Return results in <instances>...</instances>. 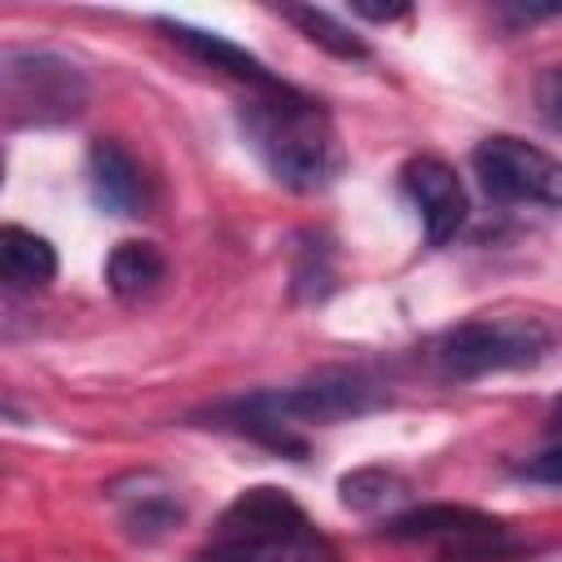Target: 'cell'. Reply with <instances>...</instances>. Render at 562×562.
Instances as JSON below:
<instances>
[{
    "instance_id": "cell-1",
    "label": "cell",
    "mask_w": 562,
    "mask_h": 562,
    "mask_svg": "<svg viewBox=\"0 0 562 562\" xmlns=\"http://www.w3.org/2000/svg\"><path fill=\"white\" fill-rule=\"evenodd\" d=\"M386 404H391V391L364 369H321L290 386H263V391L224 400L206 413V426L237 430L299 461L307 452L312 426H338Z\"/></svg>"
},
{
    "instance_id": "cell-2",
    "label": "cell",
    "mask_w": 562,
    "mask_h": 562,
    "mask_svg": "<svg viewBox=\"0 0 562 562\" xmlns=\"http://www.w3.org/2000/svg\"><path fill=\"white\" fill-rule=\"evenodd\" d=\"M237 127L263 171L290 193H321L342 171V145L329 110L290 83L250 92L237 105Z\"/></svg>"
},
{
    "instance_id": "cell-3",
    "label": "cell",
    "mask_w": 562,
    "mask_h": 562,
    "mask_svg": "<svg viewBox=\"0 0 562 562\" xmlns=\"http://www.w3.org/2000/svg\"><path fill=\"white\" fill-rule=\"evenodd\" d=\"M193 562H338V549L285 487L255 483L220 509Z\"/></svg>"
},
{
    "instance_id": "cell-4",
    "label": "cell",
    "mask_w": 562,
    "mask_h": 562,
    "mask_svg": "<svg viewBox=\"0 0 562 562\" xmlns=\"http://www.w3.org/2000/svg\"><path fill=\"white\" fill-rule=\"evenodd\" d=\"M382 536L395 544H417L435 562H522L531 544L514 522L483 514L474 505H413L382 522Z\"/></svg>"
},
{
    "instance_id": "cell-5",
    "label": "cell",
    "mask_w": 562,
    "mask_h": 562,
    "mask_svg": "<svg viewBox=\"0 0 562 562\" xmlns=\"http://www.w3.org/2000/svg\"><path fill=\"white\" fill-rule=\"evenodd\" d=\"M88 75L53 48L0 53V110L4 127H61L88 110Z\"/></svg>"
},
{
    "instance_id": "cell-6",
    "label": "cell",
    "mask_w": 562,
    "mask_h": 562,
    "mask_svg": "<svg viewBox=\"0 0 562 562\" xmlns=\"http://www.w3.org/2000/svg\"><path fill=\"white\" fill-rule=\"evenodd\" d=\"M549 347L553 329L540 316H470L435 342V364L452 382H474L487 373L531 369Z\"/></svg>"
},
{
    "instance_id": "cell-7",
    "label": "cell",
    "mask_w": 562,
    "mask_h": 562,
    "mask_svg": "<svg viewBox=\"0 0 562 562\" xmlns=\"http://www.w3.org/2000/svg\"><path fill=\"white\" fill-rule=\"evenodd\" d=\"M470 171L501 206H562V158L522 136H483L470 149Z\"/></svg>"
},
{
    "instance_id": "cell-8",
    "label": "cell",
    "mask_w": 562,
    "mask_h": 562,
    "mask_svg": "<svg viewBox=\"0 0 562 562\" xmlns=\"http://www.w3.org/2000/svg\"><path fill=\"white\" fill-rule=\"evenodd\" d=\"M400 189L404 198L413 202L417 220H422V233H426V246H448L465 215H470V198H465V184L461 176L435 158V154H413L404 167H400Z\"/></svg>"
},
{
    "instance_id": "cell-9",
    "label": "cell",
    "mask_w": 562,
    "mask_h": 562,
    "mask_svg": "<svg viewBox=\"0 0 562 562\" xmlns=\"http://www.w3.org/2000/svg\"><path fill=\"white\" fill-rule=\"evenodd\" d=\"M83 176H88V193H92V202H97L105 215L136 220V215L149 211V184H145V171H140V162H136L114 136H97V140L88 145Z\"/></svg>"
},
{
    "instance_id": "cell-10",
    "label": "cell",
    "mask_w": 562,
    "mask_h": 562,
    "mask_svg": "<svg viewBox=\"0 0 562 562\" xmlns=\"http://www.w3.org/2000/svg\"><path fill=\"white\" fill-rule=\"evenodd\" d=\"M110 501L119 509L123 531L140 544H158L162 536H171V527L184 522V501L158 474H127L110 483Z\"/></svg>"
},
{
    "instance_id": "cell-11",
    "label": "cell",
    "mask_w": 562,
    "mask_h": 562,
    "mask_svg": "<svg viewBox=\"0 0 562 562\" xmlns=\"http://www.w3.org/2000/svg\"><path fill=\"white\" fill-rule=\"evenodd\" d=\"M158 31H162L176 48H184L193 61H202V66H211V70L237 79V83H246L250 92H268V88H281V83H285V79H277L250 48L233 44V40L220 35V31H202V26H189V22H176V18H158Z\"/></svg>"
},
{
    "instance_id": "cell-12",
    "label": "cell",
    "mask_w": 562,
    "mask_h": 562,
    "mask_svg": "<svg viewBox=\"0 0 562 562\" xmlns=\"http://www.w3.org/2000/svg\"><path fill=\"white\" fill-rule=\"evenodd\" d=\"M57 277V250L48 237L22 228V224H4L0 228V281L13 294H35Z\"/></svg>"
},
{
    "instance_id": "cell-13",
    "label": "cell",
    "mask_w": 562,
    "mask_h": 562,
    "mask_svg": "<svg viewBox=\"0 0 562 562\" xmlns=\"http://www.w3.org/2000/svg\"><path fill=\"white\" fill-rule=\"evenodd\" d=\"M162 277H167V259H162V250L154 241H136V237L119 241L110 250V259H105V285L123 303L149 299L162 285Z\"/></svg>"
},
{
    "instance_id": "cell-14",
    "label": "cell",
    "mask_w": 562,
    "mask_h": 562,
    "mask_svg": "<svg viewBox=\"0 0 562 562\" xmlns=\"http://www.w3.org/2000/svg\"><path fill=\"white\" fill-rule=\"evenodd\" d=\"M281 18L294 22V26H299L316 48H325L329 57H338V61H369V44H364L351 26H342L334 13L316 9V4H281Z\"/></svg>"
},
{
    "instance_id": "cell-15",
    "label": "cell",
    "mask_w": 562,
    "mask_h": 562,
    "mask_svg": "<svg viewBox=\"0 0 562 562\" xmlns=\"http://www.w3.org/2000/svg\"><path fill=\"white\" fill-rule=\"evenodd\" d=\"M408 479L386 470V465H364V470H351L338 479V496L347 509L356 514H382V509H395L400 501H408Z\"/></svg>"
},
{
    "instance_id": "cell-16",
    "label": "cell",
    "mask_w": 562,
    "mask_h": 562,
    "mask_svg": "<svg viewBox=\"0 0 562 562\" xmlns=\"http://www.w3.org/2000/svg\"><path fill=\"white\" fill-rule=\"evenodd\" d=\"M290 285H294V299L303 303H321L329 290H334V268H329V246L321 237H303L299 255H294V272H290Z\"/></svg>"
},
{
    "instance_id": "cell-17",
    "label": "cell",
    "mask_w": 562,
    "mask_h": 562,
    "mask_svg": "<svg viewBox=\"0 0 562 562\" xmlns=\"http://www.w3.org/2000/svg\"><path fill=\"white\" fill-rule=\"evenodd\" d=\"M536 110L553 132H562V66H549L536 79Z\"/></svg>"
},
{
    "instance_id": "cell-18",
    "label": "cell",
    "mask_w": 562,
    "mask_h": 562,
    "mask_svg": "<svg viewBox=\"0 0 562 562\" xmlns=\"http://www.w3.org/2000/svg\"><path fill=\"white\" fill-rule=\"evenodd\" d=\"M518 479L544 483V487H562V443L549 448V452H540V457H531V461H522L518 465Z\"/></svg>"
},
{
    "instance_id": "cell-19",
    "label": "cell",
    "mask_w": 562,
    "mask_h": 562,
    "mask_svg": "<svg viewBox=\"0 0 562 562\" xmlns=\"http://www.w3.org/2000/svg\"><path fill=\"white\" fill-rule=\"evenodd\" d=\"M351 13H356V18H369V22H395V18L408 13V4H386V9H382V4H360V0H356Z\"/></svg>"
},
{
    "instance_id": "cell-20",
    "label": "cell",
    "mask_w": 562,
    "mask_h": 562,
    "mask_svg": "<svg viewBox=\"0 0 562 562\" xmlns=\"http://www.w3.org/2000/svg\"><path fill=\"white\" fill-rule=\"evenodd\" d=\"M544 426H549V435H562V395L553 400V413H549V422H544Z\"/></svg>"
}]
</instances>
